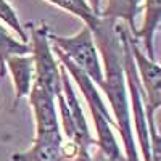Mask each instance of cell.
<instances>
[{
    "mask_svg": "<svg viewBox=\"0 0 161 161\" xmlns=\"http://www.w3.org/2000/svg\"><path fill=\"white\" fill-rule=\"evenodd\" d=\"M118 21L100 18L98 23L90 29L95 39L97 48L105 64V82L102 90L105 92L108 103L113 111L114 126L119 130L121 140L124 145L126 161H140L137 150V140L134 136L132 116H130V100L124 73V52L123 42L116 28Z\"/></svg>",
    "mask_w": 161,
    "mask_h": 161,
    "instance_id": "1",
    "label": "cell"
},
{
    "mask_svg": "<svg viewBox=\"0 0 161 161\" xmlns=\"http://www.w3.org/2000/svg\"><path fill=\"white\" fill-rule=\"evenodd\" d=\"M53 52L60 60V64L66 69V73L69 74V77L77 84L80 93L84 95L89 110L92 113V119L95 124V132H97V139H95V145L102 155H105L106 158H110L111 161H126L124 153L121 150V147L118 143V139L113 132L114 126V119L111 116V113L108 111L106 105L103 103V98L100 95L98 87L92 82V80L80 71L79 68L66 58L63 53L53 47Z\"/></svg>",
    "mask_w": 161,
    "mask_h": 161,
    "instance_id": "2",
    "label": "cell"
},
{
    "mask_svg": "<svg viewBox=\"0 0 161 161\" xmlns=\"http://www.w3.org/2000/svg\"><path fill=\"white\" fill-rule=\"evenodd\" d=\"M50 40L53 47L58 48L76 68H79L102 90L103 82H105L103 66L100 61L95 39H93L92 31L87 26H84L77 34L71 37H63V36H57L50 32Z\"/></svg>",
    "mask_w": 161,
    "mask_h": 161,
    "instance_id": "3",
    "label": "cell"
},
{
    "mask_svg": "<svg viewBox=\"0 0 161 161\" xmlns=\"http://www.w3.org/2000/svg\"><path fill=\"white\" fill-rule=\"evenodd\" d=\"M29 40H31L29 42L31 55L34 58L36 82L57 98L63 93V82H61L60 63L55 60V55H53V45L50 40L48 26L44 23L31 24Z\"/></svg>",
    "mask_w": 161,
    "mask_h": 161,
    "instance_id": "4",
    "label": "cell"
},
{
    "mask_svg": "<svg viewBox=\"0 0 161 161\" xmlns=\"http://www.w3.org/2000/svg\"><path fill=\"white\" fill-rule=\"evenodd\" d=\"M129 42L143 92L147 123H150V121H155V113L161 110V66L155 60H150L145 55V52H142L139 42L134 39L132 34Z\"/></svg>",
    "mask_w": 161,
    "mask_h": 161,
    "instance_id": "5",
    "label": "cell"
},
{
    "mask_svg": "<svg viewBox=\"0 0 161 161\" xmlns=\"http://www.w3.org/2000/svg\"><path fill=\"white\" fill-rule=\"evenodd\" d=\"M29 105L34 113L36 121V136L61 132L60 116L57 113V98L40 87L36 80L29 92Z\"/></svg>",
    "mask_w": 161,
    "mask_h": 161,
    "instance_id": "6",
    "label": "cell"
},
{
    "mask_svg": "<svg viewBox=\"0 0 161 161\" xmlns=\"http://www.w3.org/2000/svg\"><path fill=\"white\" fill-rule=\"evenodd\" d=\"M7 73H10L13 87H15V100H13V108H16L19 100L28 98L32 84L36 80L34 74V58L32 55H13L5 63Z\"/></svg>",
    "mask_w": 161,
    "mask_h": 161,
    "instance_id": "7",
    "label": "cell"
},
{
    "mask_svg": "<svg viewBox=\"0 0 161 161\" xmlns=\"http://www.w3.org/2000/svg\"><path fill=\"white\" fill-rule=\"evenodd\" d=\"M143 23L137 29L134 39L142 40L145 47V55L155 60V34L161 26V0H145L143 2Z\"/></svg>",
    "mask_w": 161,
    "mask_h": 161,
    "instance_id": "8",
    "label": "cell"
},
{
    "mask_svg": "<svg viewBox=\"0 0 161 161\" xmlns=\"http://www.w3.org/2000/svg\"><path fill=\"white\" fill-rule=\"evenodd\" d=\"M143 2L145 0H106V5L102 7L100 18L126 23L127 29L134 36L137 32L136 19L143 10Z\"/></svg>",
    "mask_w": 161,
    "mask_h": 161,
    "instance_id": "9",
    "label": "cell"
},
{
    "mask_svg": "<svg viewBox=\"0 0 161 161\" xmlns=\"http://www.w3.org/2000/svg\"><path fill=\"white\" fill-rule=\"evenodd\" d=\"M31 53V45L24 44L21 40L10 36L5 28L0 24V79H3L7 74L5 63L10 57L13 55H29Z\"/></svg>",
    "mask_w": 161,
    "mask_h": 161,
    "instance_id": "10",
    "label": "cell"
},
{
    "mask_svg": "<svg viewBox=\"0 0 161 161\" xmlns=\"http://www.w3.org/2000/svg\"><path fill=\"white\" fill-rule=\"evenodd\" d=\"M48 3L57 5L58 8L71 13V15L77 16L79 19H82L84 26H87L89 29H92L100 19V16H97L95 13L90 10V7L87 5L86 0H47Z\"/></svg>",
    "mask_w": 161,
    "mask_h": 161,
    "instance_id": "11",
    "label": "cell"
},
{
    "mask_svg": "<svg viewBox=\"0 0 161 161\" xmlns=\"http://www.w3.org/2000/svg\"><path fill=\"white\" fill-rule=\"evenodd\" d=\"M0 21H2L5 26H8L11 31H15V34L19 36L21 42L29 44L28 42L29 37L24 31V26L21 24V21H19V18L16 15V10L8 3V0H0Z\"/></svg>",
    "mask_w": 161,
    "mask_h": 161,
    "instance_id": "12",
    "label": "cell"
},
{
    "mask_svg": "<svg viewBox=\"0 0 161 161\" xmlns=\"http://www.w3.org/2000/svg\"><path fill=\"white\" fill-rule=\"evenodd\" d=\"M87 5L90 7V10L95 13L97 16H100V11H102V3H103V0H86Z\"/></svg>",
    "mask_w": 161,
    "mask_h": 161,
    "instance_id": "13",
    "label": "cell"
},
{
    "mask_svg": "<svg viewBox=\"0 0 161 161\" xmlns=\"http://www.w3.org/2000/svg\"><path fill=\"white\" fill-rule=\"evenodd\" d=\"M92 161H111V159H110V158H106L105 155H102V153L97 150L95 153L92 155Z\"/></svg>",
    "mask_w": 161,
    "mask_h": 161,
    "instance_id": "14",
    "label": "cell"
},
{
    "mask_svg": "<svg viewBox=\"0 0 161 161\" xmlns=\"http://www.w3.org/2000/svg\"><path fill=\"white\" fill-rule=\"evenodd\" d=\"M2 80H3V79H0V84H2ZM0 111H2V108H0Z\"/></svg>",
    "mask_w": 161,
    "mask_h": 161,
    "instance_id": "15",
    "label": "cell"
}]
</instances>
